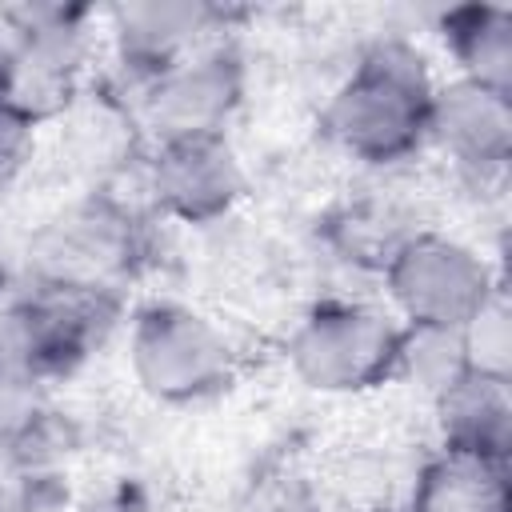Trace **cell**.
<instances>
[{
	"label": "cell",
	"mask_w": 512,
	"mask_h": 512,
	"mask_svg": "<svg viewBox=\"0 0 512 512\" xmlns=\"http://www.w3.org/2000/svg\"><path fill=\"white\" fill-rule=\"evenodd\" d=\"M436 84L432 56L412 36H376L332 84L320 108V132L340 156L364 168H400L428 148Z\"/></svg>",
	"instance_id": "6da1fadb"
},
{
	"label": "cell",
	"mask_w": 512,
	"mask_h": 512,
	"mask_svg": "<svg viewBox=\"0 0 512 512\" xmlns=\"http://www.w3.org/2000/svg\"><path fill=\"white\" fill-rule=\"evenodd\" d=\"M100 16L76 4L0 8V100L40 128L84 96L100 48Z\"/></svg>",
	"instance_id": "7a4b0ae2"
},
{
	"label": "cell",
	"mask_w": 512,
	"mask_h": 512,
	"mask_svg": "<svg viewBox=\"0 0 512 512\" xmlns=\"http://www.w3.org/2000/svg\"><path fill=\"white\" fill-rule=\"evenodd\" d=\"M128 372L152 404L188 408L236 384L240 348L212 312L160 296L128 320Z\"/></svg>",
	"instance_id": "3957f363"
},
{
	"label": "cell",
	"mask_w": 512,
	"mask_h": 512,
	"mask_svg": "<svg viewBox=\"0 0 512 512\" xmlns=\"http://www.w3.org/2000/svg\"><path fill=\"white\" fill-rule=\"evenodd\" d=\"M400 320L360 296L316 300L288 332V372L316 396L356 400L396 380Z\"/></svg>",
	"instance_id": "277c9868"
},
{
	"label": "cell",
	"mask_w": 512,
	"mask_h": 512,
	"mask_svg": "<svg viewBox=\"0 0 512 512\" xmlns=\"http://www.w3.org/2000/svg\"><path fill=\"white\" fill-rule=\"evenodd\" d=\"M384 308L408 328L460 332L504 284L484 248L464 236L420 228L380 268Z\"/></svg>",
	"instance_id": "5b68a950"
},
{
	"label": "cell",
	"mask_w": 512,
	"mask_h": 512,
	"mask_svg": "<svg viewBox=\"0 0 512 512\" xmlns=\"http://www.w3.org/2000/svg\"><path fill=\"white\" fill-rule=\"evenodd\" d=\"M140 256L144 240L132 208H124L108 192H92L40 228L28 256V280L120 292V280L132 276Z\"/></svg>",
	"instance_id": "8992f818"
},
{
	"label": "cell",
	"mask_w": 512,
	"mask_h": 512,
	"mask_svg": "<svg viewBox=\"0 0 512 512\" xmlns=\"http://www.w3.org/2000/svg\"><path fill=\"white\" fill-rule=\"evenodd\" d=\"M248 92V68L244 56L212 40L188 60L172 64L164 76L144 84L128 108L136 128L148 136V144L164 140H188V136H228L236 112L244 108Z\"/></svg>",
	"instance_id": "52a82bcc"
},
{
	"label": "cell",
	"mask_w": 512,
	"mask_h": 512,
	"mask_svg": "<svg viewBox=\"0 0 512 512\" xmlns=\"http://www.w3.org/2000/svg\"><path fill=\"white\" fill-rule=\"evenodd\" d=\"M140 176L148 204L164 220L188 228L228 220L248 196V168L228 136H188L152 144Z\"/></svg>",
	"instance_id": "ba28073f"
},
{
	"label": "cell",
	"mask_w": 512,
	"mask_h": 512,
	"mask_svg": "<svg viewBox=\"0 0 512 512\" xmlns=\"http://www.w3.org/2000/svg\"><path fill=\"white\" fill-rule=\"evenodd\" d=\"M120 316V292L32 284L20 304V368L32 384H52L80 372L108 340Z\"/></svg>",
	"instance_id": "9c48e42d"
},
{
	"label": "cell",
	"mask_w": 512,
	"mask_h": 512,
	"mask_svg": "<svg viewBox=\"0 0 512 512\" xmlns=\"http://www.w3.org/2000/svg\"><path fill=\"white\" fill-rule=\"evenodd\" d=\"M224 20L228 12L204 0H132L100 12L104 44L128 96H136L144 84L204 44L224 40Z\"/></svg>",
	"instance_id": "30bf717a"
},
{
	"label": "cell",
	"mask_w": 512,
	"mask_h": 512,
	"mask_svg": "<svg viewBox=\"0 0 512 512\" xmlns=\"http://www.w3.org/2000/svg\"><path fill=\"white\" fill-rule=\"evenodd\" d=\"M428 148L468 188L500 184L512 160V92L444 76L428 108Z\"/></svg>",
	"instance_id": "8fae6325"
},
{
	"label": "cell",
	"mask_w": 512,
	"mask_h": 512,
	"mask_svg": "<svg viewBox=\"0 0 512 512\" xmlns=\"http://www.w3.org/2000/svg\"><path fill=\"white\" fill-rule=\"evenodd\" d=\"M436 448L476 456L488 464H508L512 448V384L488 372H464L432 404Z\"/></svg>",
	"instance_id": "7c38bea8"
},
{
	"label": "cell",
	"mask_w": 512,
	"mask_h": 512,
	"mask_svg": "<svg viewBox=\"0 0 512 512\" xmlns=\"http://www.w3.org/2000/svg\"><path fill=\"white\" fill-rule=\"evenodd\" d=\"M436 36L452 60V76L512 92V8L504 4H456L436 16Z\"/></svg>",
	"instance_id": "4fadbf2b"
},
{
	"label": "cell",
	"mask_w": 512,
	"mask_h": 512,
	"mask_svg": "<svg viewBox=\"0 0 512 512\" xmlns=\"http://www.w3.org/2000/svg\"><path fill=\"white\" fill-rule=\"evenodd\" d=\"M408 512H492L508 504V464H488L460 452H428L400 500Z\"/></svg>",
	"instance_id": "5bb4252c"
},
{
	"label": "cell",
	"mask_w": 512,
	"mask_h": 512,
	"mask_svg": "<svg viewBox=\"0 0 512 512\" xmlns=\"http://www.w3.org/2000/svg\"><path fill=\"white\" fill-rule=\"evenodd\" d=\"M468 372L464 340L448 328H408L400 324V352H396V380L416 388L428 404Z\"/></svg>",
	"instance_id": "9a60e30c"
},
{
	"label": "cell",
	"mask_w": 512,
	"mask_h": 512,
	"mask_svg": "<svg viewBox=\"0 0 512 512\" xmlns=\"http://www.w3.org/2000/svg\"><path fill=\"white\" fill-rule=\"evenodd\" d=\"M460 340H464V360L472 372L512 380V320H508L504 288L460 328Z\"/></svg>",
	"instance_id": "2e32d148"
},
{
	"label": "cell",
	"mask_w": 512,
	"mask_h": 512,
	"mask_svg": "<svg viewBox=\"0 0 512 512\" xmlns=\"http://www.w3.org/2000/svg\"><path fill=\"white\" fill-rule=\"evenodd\" d=\"M36 148H40V124L0 100V192L32 168Z\"/></svg>",
	"instance_id": "e0dca14e"
},
{
	"label": "cell",
	"mask_w": 512,
	"mask_h": 512,
	"mask_svg": "<svg viewBox=\"0 0 512 512\" xmlns=\"http://www.w3.org/2000/svg\"><path fill=\"white\" fill-rule=\"evenodd\" d=\"M240 512H316V504H312V492L300 476L272 472V476L252 480Z\"/></svg>",
	"instance_id": "ac0fdd59"
},
{
	"label": "cell",
	"mask_w": 512,
	"mask_h": 512,
	"mask_svg": "<svg viewBox=\"0 0 512 512\" xmlns=\"http://www.w3.org/2000/svg\"><path fill=\"white\" fill-rule=\"evenodd\" d=\"M72 512H156L152 492L140 480H112L72 504Z\"/></svg>",
	"instance_id": "d6986e66"
},
{
	"label": "cell",
	"mask_w": 512,
	"mask_h": 512,
	"mask_svg": "<svg viewBox=\"0 0 512 512\" xmlns=\"http://www.w3.org/2000/svg\"><path fill=\"white\" fill-rule=\"evenodd\" d=\"M352 512H408L400 500H380V504H360V508H352Z\"/></svg>",
	"instance_id": "ffe728a7"
}]
</instances>
